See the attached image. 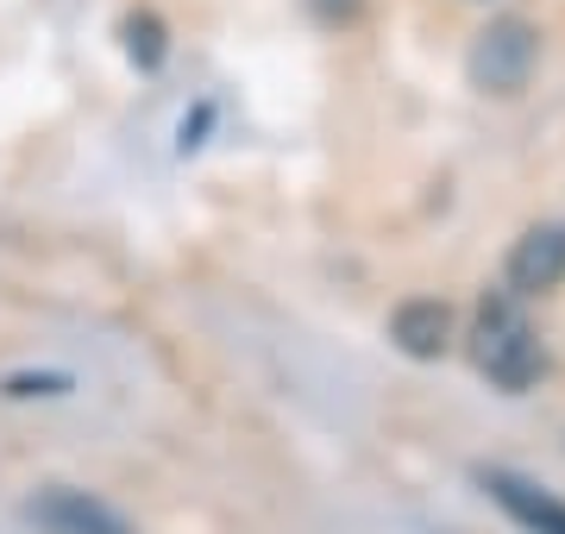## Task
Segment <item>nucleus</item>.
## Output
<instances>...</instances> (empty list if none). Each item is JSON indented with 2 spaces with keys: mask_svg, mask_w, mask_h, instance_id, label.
I'll use <instances>...</instances> for the list:
<instances>
[{
  "mask_svg": "<svg viewBox=\"0 0 565 534\" xmlns=\"http://www.w3.org/2000/svg\"><path fill=\"white\" fill-rule=\"evenodd\" d=\"M541 63V32L527 20H490L478 39H471V57H465V76L484 95H522L527 76Z\"/></svg>",
  "mask_w": 565,
  "mask_h": 534,
  "instance_id": "f03ea898",
  "label": "nucleus"
},
{
  "mask_svg": "<svg viewBox=\"0 0 565 534\" xmlns=\"http://www.w3.org/2000/svg\"><path fill=\"white\" fill-rule=\"evenodd\" d=\"M120 39H126V57L139 63V70H158L163 51H170V44H163V20H158V13H132V20L120 25Z\"/></svg>",
  "mask_w": 565,
  "mask_h": 534,
  "instance_id": "0eeeda50",
  "label": "nucleus"
},
{
  "mask_svg": "<svg viewBox=\"0 0 565 534\" xmlns=\"http://www.w3.org/2000/svg\"><path fill=\"white\" fill-rule=\"evenodd\" d=\"M484 491L497 496V510H503L515 528H527V534H565V503L546 491V484H534V478L490 466V472H484Z\"/></svg>",
  "mask_w": 565,
  "mask_h": 534,
  "instance_id": "39448f33",
  "label": "nucleus"
},
{
  "mask_svg": "<svg viewBox=\"0 0 565 534\" xmlns=\"http://www.w3.org/2000/svg\"><path fill=\"white\" fill-rule=\"evenodd\" d=\"M308 7H315L327 25H345V20H359L364 13V0H308Z\"/></svg>",
  "mask_w": 565,
  "mask_h": 534,
  "instance_id": "6e6552de",
  "label": "nucleus"
},
{
  "mask_svg": "<svg viewBox=\"0 0 565 534\" xmlns=\"http://www.w3.org/2000/svg\"><path fill=\"white\" fill-rule=\"evenodd\" d=\"M471 365L509 396L534 391V377L546 371V352H541V340H534V328H527L522 296L503 289V296H484V302H478V321H471Z\"/></svg>",
  "mask_w": 565,
  "mask_h": 534,
  "instance_id": "f257e3e1",
  "label": "nucleus"
},
{
  "mask_svg": "<svg viewBox=\"0 0 565 534\" xmlns=\"http://www.w3.org/2000/svg\"><path fill=\"white\" fill-rule=\"evenodd\" d=\"M390 340L408 352V359H440L452 346V309L440 296H415L403 309L390 314Z\"/></svg>",
  "mask_w": 565,
  "mask_h": 534,
  "instance_id": "423d86ee",
  "label": "nucleus"
},
{
  "mask_svg": "<svg viewBox=\"0 0 565 534\" xmlns=\"http://www.w3.org/2000/svg\"><path fill=\"white\" fill-rule=\"evenodd\" d=\"M503 284H509V296H546V289L565 284V221L527 226L515 239V252H509Z\"/></svg>",
  "mask_w": 565,
  "mask_h": 534,
  "instance_id": "20e7f679",
  "label": "nucleus"
},
{
  "mask_svg": "<svg viewBox=\"0 0 565 534\" xmlns=\"http://www.w3.org/2000/svg\"><path fill=\"white\" fill-rule=\"evenodd\" d=\"M25 522L39 534H132V522L107 496L76 484H44L39 496H25Z\"/></svg>",
  "mask_w": 565,
  "mask_h": 534,
  "instance_id": "7ed1b4c3",
  "label": "nucleus"
}]
</instances>
